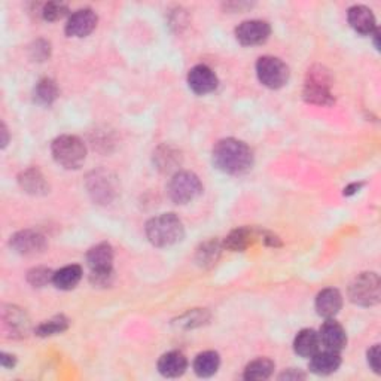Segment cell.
I'll use <instances>...</instances> for the list:
<instances>
[{
	"label": "cell",
	"instance_id": "cell-1",
	"mask_svg": "<svg viewBox=\"0 0 381 381\" xmlns=\"http://www.w3.org/2000/svg\"><path fill=\"white\" fill-rule=\"evenodd\" d=\"M213 162L228 175H243L252 169L253 152L241 140L222 139L213 148Z\"/></svg>",
	"mask_w": 381,
	"mask_h": 381
},
{
	"label": "cell",
	"instance_id": "cell-2",
	"mask_svg": "<svg viewBox=\"0 0 381 381\" xmlns=\"http://www.w3.org/2000/svg\"><path fill=\"white\" fill-rule=\"evenodd\" d=\"M145 233L150 245L155 248L175 246L185 236L184 223L175 213H162L160 216L148 221Z\"/></svg>",
	"mask_w": 381,
	"mask_h": 381
},
{
	"label": "cell",
	"instance_id": "cell-3",
	"mask_svg": "<svg viewBox=\"0 0 381 381\" xmlns=\"http://www.w3.org/2000/svg\"><path fill=\"white\" fill-rule=\"evenodd\" d=\"M51 152L54 160L65 169H79L87 158V146L78 136L65 134L53 142Z\"/></svg>",
	"mask_w": 381,
	"mask_h": 381
},
{
	"label": "cell",
	"instance_id": "cell-4",
	"mask_svg": "<svg viewBox=\"0 0 381 381\" xmlns=\"http://www.w3.org/2000/svg\"><path fill=\"white\" fill-rule=\"evenodd\" d=\"M87 263L91 270V282L96 286H109L114 279V250L108 243L91 248L87 253Z\"/></svg>",
	"mask_w": 381,
	"mask_h": 381
},
{
	"label": "cell",
	"instance_id": "cell-5",
	"mask_svg": "<svg viewBox=\"0 0 381 381\" xmlns=\"http://www.w3.org/2000/svg\"><path fill=\"white\" fill-rule=\"evenodd\" d=\"M302 96L306 101L317 106H331L333 97L331 93V74L322 66H316L309 70Z\"/></svg>",
	"mask_w": 381,
	"mask_h": 381
},
{
	"label": "cell",
	"instance_id": "cell-6",
	"mask_svg": "<svg viewBox=\"0 0 381 381\" xmlns=\"http://www.w3.org/2000/svg\"><path fill=\"white\" fill-rule=\"evenodd\" d=\"M380 277L375 272H360L348 286V298L356 306L372 307L380 302Z\"/></svg>",
	"mask_w": 381,
	"mask_h": 381
},
{
	"label": "cell",
	"instance_id": "cell-7",
	"mask_svg": "<svg viewBox=\"0 0 381 381\" xmlns=\"http://www.w3.org/2000/svg\"><path fill=\"white\" fill-rule=\"evenodd\" d=\"M170 200L176 204H187L203 192V185L197 175L191 172H177L170 179L169 188Z\"/></svg>",
	"mask_w": 381,
	"mask_h": 381
},
{
	"label": "cell",
	"instance_id": "cell-8",
	"mask_svg": "<svg viewBox=\"0 0 381 381\" xmlns=\"http://www.w3.org/2000/svg\"><path fill=\"white\" fill-rule=\"evenodd\" d=\"M258 79L264 87L279 89L289 81V67L276 57H261L256 63Z\"/></svg>",
	"mask_w": 381,
	"mask_h": 381
},
{
	"label": "cell",
	"instance_id": "cell-9",
	"mask_svg": "<svg viewBox=\"0 0 381 381\" xmlns=\"http://www.w3.org/2000/svg\"><path fill=\"white\" fill-rule=\"evenodd\" d=\"M87 189L96 203L109 204L118 192L116 177L106 170H96L87 177Z\"/></svg>",
	"mask_w": 381,
	"mask_h": 381
},
{
	"label": "cell",
	"instance_id": "cell-10",
	"mask_svg": "<svg viewBox=\"0 0 381 381\" xmlns=\"http://www.w3.org/2000/svg\"><path fill=\"white\" fill-rule=\"evenodd\" d=\"M271 35V27L263 20H249L243 21L236 28L237 40L245 47H255V45L264 43Z\"/></svg>",
	"mask_w": 381,
	"mask_h": 381
},
{
	"label": "cell",
	"instance_id": "cell-11",
	"mask_svg": "<svg viewBox=\"0 0 381 381\" xmlns=\"http://www.w3.org/2000/svg\"><path fill=\"white\" fill-rule=\"evenodd\" d=\"M97 15L93 9H79L73 12L66 24V35L70 38H85L97 27Z\"/></svg>",
	"mask_w": 381,
	"mask_h": 381
},
{
	"label": "cell",
	"instance_id": "cell-12",
	"mask_svg": "<svg viewBox=\"0 0 381 381\" xmlns=\"http://www.w3.org/2000/svg\"><path fill=\"white\" fill-rule=\"evenodd\" d=\"M11 248L20 255H38L47 248V238L33 230H24L13 234L9 241Z\"/></svg>",
	"mask_w": 381,
	"mask_h": 381
},
{
	"label": "cell",
	"instance_id": "cell-13",
	"mask_svg": "<svg viewBox=\"0 0 381 381\" xmlns=\"http://www.w3.org/2000/svg\"><path fill=\"white\" fill-rule=\"evenodd\" d=\"M188 85L195 94H209L213 93L218 87V78L215 72H213L206 65H198L192 67L188 73Z\"/></svg>",
	"mask_w": 381,
	"mask_h": 381
},
{
	"label": "cell",
	"instance_id": "cell-14",
	"mask_svg": "<svg viewBox=\"0 0 381 381\" xmlns=\"http://www.w3.org/2000/svg\"><path fill=\"white\" fill-rule=\"evenodd\" d=\"M319 338L320 344L325 346V348L338 353L347 344V335L344 328L338 322H335L333 319H326V322L319 331Z\"/></svg>",
	"mask_w": 381,
	"mask_h": 381
},
{
	"label": "cell",
	"instance_id": "cell-15",
	"mask_svg": "<svg viewBox=\"0 0 381 381\" xmlns=\"http://www.w3.org/2000/svg\"><path fill=\"white\" fill-rule=\"evenodd\" d=\"M347 20L350 27L362 36H370L377 30L372 11L363 5H356L350 8L347 12Z\"/></svg>",
	"mask_w": 381,
	"mask_h": 381
},
{
	"label": "cell",
	"instance_id": "cell-16",
	"mask_svg": "<svg viewBox=\"0 0 381 381\" xmlns=\"http://www.w3.org/2000/svg\"><path fill=\"white\" fill-rule=\"evenodd\" d=\"M343 307V297L338 289L328 287L324 289L322 292H319L316 298V310L317 314L325 319H332L340 313Z\"/></svg>",
	"mask_w": 381,
	"mask_h": 381
},
{
	"label": "cell",
	"instance_id": "cell-17",
	"mask_svg": "<svg viewBox=\"0 0 381 381\" xmlns=\"http://www.w3.org/2000/svg\"><path fill=\"white\" fill-rule=\"evenodd\" d=\"M310 371L317 375H329L337 371L341 365V356L338 352L325 348L310 358Z\"/></svg>",
	"mask_w": 381,
	"mask_h": 381
},
{
	"label": "cell",
	"instance_id": "cell-18",
	"mask_svg": "<svg viewBox=\"0 0 381 381\" xmlns=\"http://www.w3.org/2000/svg\"><path fill=\"white\" fill-rule=\"evenodd\" d=\"M188 368V360L184 353L180 352H169L160 358L158 360V371L161 375L176 378L184 374Z\"/></svg>",
	"mask_w": 381,
	"mask_h": 381
},
{
	"label": "cell",
	"instance_id": "cell-19",
	"mask_svg": "<svg viewBox=\"0 0 381 381\" xmlns=\"http://www.w3.org/2000/svg\"><path fill=\"white\" fill-rule=\"evenodd\" d=\"M20 187L30 195H45L50 185L45 176L38 169H27L18 176Z\"/></svg>",
	"mask_w": 381,
	"mask_h": 381
},
{
	"label": "cell",
	"instance_id": "cell-20",
	"mask_svg": "<svg viewBox=\"0 0 381 381\" xmlns=\"http://www.w3.org/2000/svg\"><path fill=\"white\" fill-rule=\"evenodd\" d=\"M154 162L160 172L170 173L182 164L180 150L170 145H162L154 152Z\"/></svg>",
	"mask_w": 381,
	"mask_h": 381
},
{
	"label": "cell",
	"instance_id": "cell-21",
	"mask_svg": "<svg viewBox=\"0 0 381 381\" xmlns=\"http://www.w3.org/2000/svg\"><path fill=\"white\" fill-rule=\"evenodd\" d=\"M320 338L319 333L313 329H302L294 340L295 353L301 358H311L319 352Z\"/></svg>",
	"mask_w": 381,
	"mask_h": 381
},
{
	"label": "cell",
	"instance_id": "cell-22",
	"mask_svg": "<svg viewBox=\"0 0 381 381\" xmlns=\"http://www.w3.org/2000/svg\"><path fill=\"white\" fill-rule=\"evenodd\" d=\"M82 279V268L79 265H67L62 270L54 272L53 283L55 287L62 289V291H70V289L76 287Z\"/></svg>",
	"mask_w": 381,
	"mask_h": 381
},
{
	"label": "cell",
	"instance_id": "cell-23",
	"mask_svg": "<svg viewBox=\"0 0 381 381\" xmlns=\"http://www.w3.org/2000/svg\"><path fill=\"white\" fill-rule=\"evenodd\" d=\"M219 365L221 359L216 352H203L194 360V371L198 377L209 378L218 372Z\"/></svg>",
	"mask_w": 381,
	"mask_h": 381
},
{
	"label": "cell",
	"instance_id": "cell-24",
	"mask_svg": "<svg viewBox=\"0 0 381 381\" xmlns=\"http://www.w3.org/2000/svg\"><path fill=\"white\" fill-rule=\"evenodd\" d=\"M256 238V233L250 228H238L234 230L225 240V248L233 252H243L246 250L253 240Z\"/></svg>",
	"mask_w": 381,
	"mask_h": 381
},
{
	"label": "cell",
	"instance_id": "cell-25",
	"mask_svg": "<svg viewBox=\"0 0 381 381\" xmlns=\"http://www.w3.org/2000/svg\"><path fill=\"white\" fill-rule=\"evenodd\" d=\"M4 320H5L6 326H9V329L12 331L13 337H17V335L23 337V335H26L28 332V328H30L28 319L21 309L11 307V310L5 311Z\"/></svg>",
	"mask_w": 381,
	"mask_h": 381
},
{
	"label": "cell",
	"instance_id": "cell-26",
	"mask_svg": "<svg viewBox=\"0 0 381 381\" xmlns=\"http://www.w3.org/2000/svg\"><path fill=\"white\" fill-rule=\"evenodd\" d=\"M274 371V362L268 358L252 360L245 370V380H267Z\"/></svg>",
	"mask_w": 381,
	"mask_h": 381
},
{
	"label": "cell",
	"instance_id": "cell-27",
	"mask_svg": "<svg viewBox=\"0 0 381 381\" xmlns=\"http://www.w3.org/2000/svg\"><path fill=\"white\" fill-rule=\"evenodd\" d=\"M221 255V245L218 240H210L206 241L204 245L200 246V249L197 250V261L203 267H211L215 265Z\"/></svg>",
	"mask_w": 381,
	"mask_h": 381
},
{
	"label": "cell",
	"instance_id": "cell-28",
	"mask_svg": "<svg viewBox=\"0 0 381 381\" xmlns=\"http://www.w3.org/2000/svg\"><path fill=\"white\" fill-rule=\"evenodd\" d=\"M58 97V88L53 79H40L35 88V100L39 104L50 106L53 104Z\"/></svg>",
	"mask_w": 381,
	"mask_h": 381
},
{
	"label": "cell",
	"instance_id": "cell-29",
	"mask_svg": "<svg viewBox=\"0 0 381 381\" xmlns=\"http://www.w3.org/2000/svg\"><path fill=\"white\" fill-rule=\"evenodd\" d=\"M67 326H69V322L66 317L55 316L47 320V322H43L42 325H39L36 329V333L39 335V337H50V335H55V333L66 331Z\"/></svg>",
	"mask_w": 381,
	"mask_h": 381
},
{
	"label": "cell",
	"instance_id": "cell-30",
	"mask_svg": "<svg viewBox=\"0 0 381 381\" xmlns=\"http://www.w3.org/2000/svg\"><path fill=\"white\" fill-rule=\"evenodd\" d=\"M54 279V272L50 268L36 267L27 272V282L35 287L47 286Z\"/></svg>",
	"mask_w": 381,
	"mask_h": 381
},
{
	"label": "cell",
	"instance_id": "cell-31",
	"mask_svg": "<svg viewBox=\"0 0 381 381\" xmlns=\"http://www.w3.org/2000/svg\"><path fill=\"white\" fill-rule=\"evenodd\" d=\"M67 13H69V8L67 5L62 2H50L42 6V17L47 21H58L65 18Z\"/></svg>",
	"mask_w": 381,
	"mask_h": 381
},
{
	"label": "cell",
	"instance_id": "cell-32",
	"mask_svg": "<svg viewBox=\"0 0 381 381\" xmlns=\"http://www.w3.org/2000/svg\"><path fill=\"white\" fill-rule=\"evenodd\" d=\"M207 320L206 311L201 310H192L187 313L184 317L179 319V325L185 326V328H194V326H200Z\"/></svg>",
	"mask_w": 381,
	"mask_h": 381
},
{
	"label": "cell",
	"instance_id": "cell-33",
	"mask_svg": "<svg viewBox=\"0 0 381 381\" xmlns=\"http://www.w3.org/2000/svg\"><path fill=\"white\" fill-rule=\"evenodd\" d=\"M368 363L374 372H380V346L375 344L368 350Z\"/></svg>",
	"mask_w": 381,
	"mask_h": 381
},
{
	"label": "cell",
	"instance_id": "cell-34",
	"mask_svg": "<svg viewBox=\"0 0 381 381\" xmlns=\"http://www.w3.org/2000/svg\"><path fill=\"white\" fill-rule=\"evenodd\" d=\"M279 378H280V380H294V381H295V380H304V378H306V374L301 372V371H298V370L291 368V370L285 371Z\"/></svg>",
	"mask_w": 381,
	"mask_h": 381
},
{
	"label": "cell",
	"instance_id": "cell-35",
	"mask_svg": "<svg viewBox=\"0 0 381 381\" xmlns=\"http://www.w3.org/2000/svg\"><path fill=\"white\" fill-rule=\"evenodd\" d=\"M0 362H2V367L4 368H13L15 367V358L12 355H6V353H2V356H0Z\"/></svg>",
	"mask_w": 381,
	"mask_h": 381
},
{
	"label": "cell",
	"instance_id": "cell-36",
	"mask_svg": "<svg viewBox=\"0 0 381 381\" xmlns=\"http://www.w3.org/2000/svg\"><path fill=\"white\" fill-rule=\"evenodd\" d=\"M2 134H4V140H2V148H5L8 145V130L5 127V124H2Z\"/></svg>",
	"mask_w": 381,
	"mask_h": 381
}]
</instances>
